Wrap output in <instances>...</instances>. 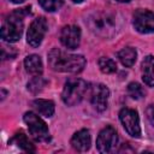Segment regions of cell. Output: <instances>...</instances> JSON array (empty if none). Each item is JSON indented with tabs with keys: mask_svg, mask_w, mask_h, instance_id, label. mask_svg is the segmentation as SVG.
Listing matches in <instances>:
<instances>
[{
	"mask_svg": "<svg viewBox=\"0 0 154 154\" xmlns=\"http://www.w3.org/2000/svg\"><path fill=\"white\" fill-rule=\"evenodd\" d=\"M119 119L125 129V131L132 137H140L141 126L138 113L132 108H123L119 112Z\"/></svg>",
	"mask_w": 154,
	"mask_h": 154,
	"instance_id": "cell-7",
	"label": "cell"
},
{
	"mask_svg": "<svg viewBox=\"0 0 154 154\" xmlns=\"http://www.w3.org/2000/svg\"><path fill=\"white\" fill-rule=\"evenodd\" d=\"M142 79L143 82L149 85L154 87V57L147 55L142 60Z\"/></svg>",
	"mask_w": 154,
	"mask_h": 154,
	"instance_id": "cell-13",
	"label": "cell"
},
{
	"mask_svg": "<svg viewBox=\"0 0 154 154\" xmlns=\"http://www.w3.org/2000/svg\"><path fill=\"white\" fill-rule=\"evenodd\" d=\"M146 114H147V118L149 120V123L152 124V126L154 128V103L149 105L146 109Z\"/></svg>",
	"mask_w": 154,
	"mask_h": 154,
	"instance_id": "cell-22",
	"label": "cell"
},
{
	"mask_svg": "<svg viewBox=\"0 0 154 154\" xmlns=\"http://www.w3.org/2000/svg\"><path fill=\"white\" fill-rule=\"evenodd\" d=\"M24 67H25L26 72L32 76H41V73L43 71L42 60L36 54H30L24 59Z\"/></svg>",
	"mask_w": 154,
	"mask_h": 154,
	"instance_id": "cell-14",
	"label": "cell"
},
{
	"mask_svg": "<svg viewBox=\"0 0 154 154\" xmlns=\"http://www.w3.org/2000/svg\"><path fill=\"white\" fill-rule=\"evenodd\" d=\"M99 64V69L101 70V72L103 73H113L117 71V64L114 60H112L111 58H106V57H102L99 59L97 61Z\"/></svg>",
	"mask_w": 154,
	"mask_h": 154,
	"instance_id": "cell-19",
	"label": "cell"
},
{
	"mask_svg": "<svg viewBox=\"0 0 154 154\" xmlns=\"http://www.w3.org/2000/svg\"><path fill=\"white\" fill-rule=\"evenodd\" d=\"M85 24L94 35L101 38H112L120 30L122 20L113 12L95 11L87 18Z\"/></svg>",
	"mask_w": 154,
	"mask_h": 154,
	"instance_id": "cell-1",
	"label": "cell"
},
{
	"mask_svg": "<svg viewBox=\"0 0 154 154\" xmlns=\"http://www.w3.org/2000/svg\"><path fill=\"white\" fill-rule=\"evenodd\" d=\"M134 26L141 34L154 31V12L148 10H137L134 13Z\"/></svg>",
	"mask_w": 154,
	"mask_h": 154,
	"instance_id": "cell-9",
	"label": "cell"
},
{
	"mask_svg": "<svg viewBox=\"0 0 154 154\" xmlns=\"http://www.w3.org/2000/svg\"><path fill=\"white\" fill-rule=\"evenodd\" d=\"M109 90L105 84H96L91 89L90 102L97 112H103L107 108Z\"/></svg>",
	"mask_w": 154,
	"mask_h": 154,
	"instance_id": "cell-11",
	"label": "cell"
},
{
	"mask_svg": "<svg viewBox=\"0 0 154 154\" xmlns=\"http://www.w3.org/2000/svg\"><path fill=\"white\" fill-rule=\"evenodd\" d=\"M46 84H47V81L45 78H42L41 76H34V78H31L28 83V90L31 91L32 94L41 93L46 87Z\"/></svg>",
	"mask_w": 154,
	"mask_h": 154,
	"instance_id": "cell-18",
	"label": "cell"
},
{
	"mask_svg": "<svg viewBox=\"0 0 154 154\" xmlns=\"http://www.w3.org/2000/svg\"><path fill=\"white\" fill-rule=\"evenodd\" d=\"M26 8H20L12 12L2 23L1 38L6 42H17L23 34V17L26 14Z\"/></svg>",
	"mask_w": 154,
	"mask_h": 154,
	"instance_id": "cell-3",
	"label": "cell"
},
{
	"mask_svg": "<svg viewBox=\"0 0 154 154\" xmlns=\"http://www.w3.org/2000/svg\"><path fill=\"white\" fill-rule=\"evenodd\" d=\"M31 105H32L34 109L38 114H41V116H43L46 118H49V117H52L54 114V102L51 101V100L36 99V100L32 101Z\"/></svg>",
	"mask_w": 154,
	"mask_h": 154,
	"instance_id": "cell-15",
	"label": "cell"
},
{
	"mask_svg": "<svg viewBox=\"0 0 154 154\" xmlns=\"http://www.w3.org/2000/svg\"><path fill=\"white\" fill-rule=\"evenodd\" d=\"M117 142H118V135L116 129L112 126H106L100 131L96 138V148L100 153L107 154L114 150Z\"/></svg>",
	"mask_w": 154,
	"mask_h": 154,
	"instance_id": "cell-8",
	"label": "cell"
},
{
	"mask_svg": "<svg viewBox=\"0 0 154 154\" xmlns=\"http://www.w3.org/2000/svg\"><path fill=\"white\" fill-rule=\"evenodd\" d=\"M72 2H76V4H79V2H82L83 0H71Z\"/></svg>",
	"mask_w": 154,
	"mask_h": 154,
	"instance_id": "cell-24",
	"label": "cell"
},
{
	"mask_svg": "<svg viewBox=\"0 0 154 154\" xmlns=\"http://www.w3.org/2000/svg\"><path fill=\"white\" fill-rule=\"evenodd\" d=\"M88 90V83L82 78H70L63 89L61 99L65 105L75 106L79 103Z\"/></svg>",
	"mask_w": 154,
	"mask_h": 154,
	"instance_id": "cell-4",
	"label": "cell"
},
{
	"mask_svg": "<svg viewBox=\"0 0 154 154\" xmlns=\"http://www.w3.org/2000/svg\"><path fill=\"white\" fill-rule=\"evenodd\" d=\"M136 58H137V52L132 47H125L118 52V59L126 67H131L135 64Z\"/></svg>",
	"mask_w": 154,
	"mask_h": 154,
	"instance_id": "cell-16",
	"label": "cell"
},
{
	"mask_svg": "<svg viewBox=\"0 0 154 154\" xmlns=\"http://www.w3.org/2000/svg\"><path fill=\"white\" fill-rule=\"evenodd\" d=\"M48 64L54 71L78 73L85 66V58L79 54H70L59 48L48 53Z\"/></svg>",
	"mask_w": 154,
	"mask_h": 154,
	"instance_id": "cell-2",
	"label": "cell"
},
{
	"mask_svg": "<svg viewBox=\"0 0 154 154\" xmlns=\"http://www.w3.org/2000/svg\"><path fill=\"white\" fill-rule=\"evenodd\" d=\"M24 122L28 125L31 137L36 142H47L51 138L48 126L46 123L34 112H26L24 114Z\"/></svg>",
	"mask_w": 154,
	"mask_h": 154,
	"instance_id": "cell-5",
	"label": "cell"
},
{
	"mask_svg": "<svg viewBox=\"0 0 154 154\" xmlns=\"http://www.w3.org/2000/svg\"><path fill=\"white\" fill-rule=\"evenodd\" d=\"M47 29H48V24L43 17L35 18L28 29V34H26L28 43L34 48L38 47L47 32Z\"/></svg>",
	"mask_w": 154,
	"mask_h": 154,
	"instance_id": "cell-6",
	"label": "cell"
},
{
	"mask_svg": "<svg viewBox=\"0 0 154 154\" xmlns=\"http://www.w3.org/2000/svg\"><path fill=\"white\" fill-rule=\"evenodd\" d=\"M128 93L135 100H140V99H142L146 95V91H144L143 87L141 84L136 83V82L129 83V85H128Z\"/></svg>",
	"mask_w": 154,
	"mask_h": 154,
	"instance_id": "cell-20",
	"label": "cell"
},
{
	"mask_svg": "<svg viewBox=\"0 0 154 154\" xmlns=\"http://www.w3.org/2000/svg\"><path fill=\"white\" fill-rule=\"evenodd\" d=\"M90 144H91V137H90V132L87 129H82L77 131L71 138V146L77 152H87L90 148Z\"/></svg>",
	"mask_w": 154,
	"mask_h": 154,
	"instance_id": "cell-12",
	"label": "cell"
},
{
	"mask_svg": "<svg viewBox=\"0 0 154 154\" xmlns=\"http://www.w3.org/2000/svg\"><path fill=\"white\" fill-rule=\"evenodd\" d=\"M12 142L14 143V144H17L20 149H23L24 152H28V153H32V152H35V147H34V144L29 141V138L26 137V135L24 134V132H17L14 136H13V138H12Z\"/></svg>",
	"mask_w": 154,
	"mask_h": 154,
	"instance_id": "cell-17",
	"label": "cell"
},
{
	"mask_svg": "<svg viewBox=\"0 0 154 154\" xmlns=\"http://www.w3.org/2000/svg\"><path fill=\"white\" fill-rule=\"evenodd\" d=\"M60 42L67 49H76L81 42V29L76 25H65L60 31Z\"/></svg>",
	"mask_w": 154,
	"mask_h": 154,
	"instance_id": "cell-10",
	"label": "cell"
},
{
	"mask_svg": "<svg viewBox=\"0 0 154 154\" xmlns=\"http://www.w3.org/2000/svg\"><path fill=\"white\" fill-rule=\"evenodd\" d=\"M38 4L47 12H55L63 6L64 0H38Z\"/></svg>",
	"mask_w": 154,
	"mask_h": 154,
	"instance_id": "cell-21",
	"label": "cell"
},
{
	"mask_svg": "<svg viewBox=\"0 0 154 154\" xmlns=\"http://www.w3.org/2000/svg\"><path fill=\"white\" fill-rule=\"evenodd\" d=\"M11 1H12L13 4H22L24 0H11Z\"/></svg>",
	"mask_w": 154,
	"mask_h": 154,
	"instance_id": "cell-23",
	"label": "cell"
},
{
	"mask_svg": "<svg viewBox=\"0 0 154 154\" xmlns=\"http://www.w3.org/2000/svg\"><path fill=\"white\" fill-rule=\"evenodd\" d=\"M118 2H129V1H131V0H117Z\"/></svg>",
	"mask_w": 154,
	"mask_h": 154,
	"instance_id": "cell-25",
	"label": "cell"
}]
</instances>
